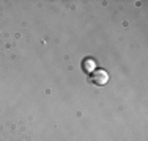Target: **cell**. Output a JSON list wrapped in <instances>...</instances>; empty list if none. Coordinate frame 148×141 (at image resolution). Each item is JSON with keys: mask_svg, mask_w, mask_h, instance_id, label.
Instances as JSON below:
<instances>
[{"mask_svg": "<svg viewBox=\"0 0 148 141\" xmlns=\"http://www.w3.org/2000/svg\"><path fill=\"white\" fill-rule=\"evenodd\" d=\"M107 80H109V75H107V72L106 70H96V72L91 75V82H93L95 85H106L107 83Z\"/></svg>", "mask_w": 148, "mask_h": 141, "instance_id": "6da1fadb", "label": "cell"}, {"mask_svg": "<svg viewBox=\"0 0 148 141\" xmlns=\"http://www.w3.org/2000/svg\"><path fill=\"white\" fill-rule=\"evenodd\" d=\"M84 64H85V66H84V69L88 70V72H91V70L95 69V63H93V61H88V60H87V61L84 63Z\"/></svg>", "mask_w": 148, "mask_h": 141, "instance_id": "7a4b0ae2", "label": "cell"}]
</instances>
